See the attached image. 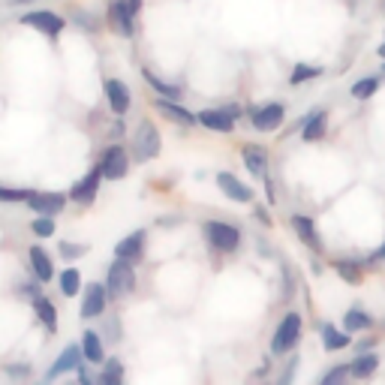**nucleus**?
I'll list each match as a JSON object with an SVG mask.
<instances>
[{"label":"nucleus","instance_id":"obj_9","mask_svg":"<svg viewBox=\"0 0 385 385\" xmlns=\"http://www.w3.org/2000/svg\"><path fill=\"white\" fill-rule=\"evenodd\" d=\"M24 24H31V28L43 31V33H60L63 31V18L55 16V12H31V16H24Z\"/></svg>","mask_w":385,"mask_h":385},{"label":"nucleus","instance_id":"obj_10","mask_svg":"<svg viewBox=\"0 0 385 385\" xmlns=\"http://www.w3.org/2000/svg\"><path fill=\"white\" fill-rule=\"evenodd\" d=\"M106 94H109V106H112L114 114H124L126 109H130V87H126L124 82L112 79L106 85Z\"/></svg>","mask_w":385,"mask_h":385},{"label":"nucleus","instance_id":"obj_2","mask_svg":"<svg viewBox=\"0 0 385 385\" xmlns=\"http://www.w3.org/2000/svg\"><path fill=\"white\" fill-rule=\"evenodd\" d=\"M298 335H301V316L298 313H289L283 322H280L277 335L271 340V349L280 355V352H289L295 343H298Z\"/></svg>","mask_w":385,"mask_h":385},{"label":"nucleus","instance_id":"obj_7","mask_svg":"<svg viewBox=\"0 0 385 385\" xmlns=\"http://www.w3.org/2000/svg\"><path fill=\"white\" fill-rule=\"evenodd\" d=\"M82 352H85V349H79V346H67V349L60 352V358H58V362L48 367L45 379H58L60 374H67V370H75V367L82 364Z\"/></svg>","mask_w":385,"mask_h":385},{"label":"nucleus","instance_id":"obj_14","mask_svg":"<svg viewBox=\"0 0 385 385\" xmlns=\"http://www.w3.org/2000/svg\"><path fill=\"white\" fill-rule=\"evenodd\" d=\"M280 121H283V109L280 106H265L253 114V126L256 130H277Z\"/></svg>","mask_w":385,"mask_h":385},{"label":"nucleus","instance_id":"obj_4","mask_svg":"<svg viewBox=\"0 0 385 385\" xmlns=\"http://www.w3.org/2000/svg\"><path fill=\"white\" fill-rule=\"evenodd\" d=\"M205 235H208V241L214 244L217 250H235L238 247V229L235 226H226V223H208L205 226Z\"/></svg>","mask_w":385,"mask_h":385},{"label":"nucleus","instance_id":"obj_38","mask_svg":"<svg viewBox=\"0 0 385 385\" xmlns=\"http://www.w3.org/2000/svg\"><path fill=\"white\" fill-rule=\"evenodd\" d=\"M376 259H385V244H382V247H379V253H376Z\"/></svg>","mask_w":385,"mask_h":385},{"label":"nucleus","instance_id":"obj_37","mask_svg":"<svg viewBox=\"0 0 385 385\" xmlns=\"http://www.w3.org/2000/svg\"><path fill=\"white\" fill-rule=\"evenodd\" d=\"M21 295H28V298H36V286H33V283H24V286H21Z\"/></svg>","mask_w":385,"mask_h":385},{"label":"nucleus","instance_id":"obj_35","mask_svg":"<svg viewBox=\"0 0 385 385\" xmlns=\"http://www.w3.org/2000/svg\"><path fill=\"white\" fill-rule=\"evenodd\" d=\"M346 374H352V367H337V370H331V374H328L322 382H325V385H331V382H340Z\"/></svg>","mask_w":385,"mask_h":385},{"label":"nucleus","instance_id":"obj_13","mask_svg":"<svg viewBox=\"0 0 385 385\" xmlns=\"http://www.w3.org/2000/svg\"><path fill=\"white\" fill-rule=\"evenodd\" d=\"M112 24H114V31H118L121 36H130L133 33V6L114 0L112 4Z\"/></svg>","mask_w":385,"mask_h":385},{"label":"nucleus","instance_id":"obj_41","mask_svg":"<svg viewBox=\"0 0 385 385\" xmlns=\"http://www.w3.org/2000/svg\"><path fill=\"white\" fill-rule=\"evenodd\" d=\"M382 6H385V0H382Z\"/></svg>","mask_w":385,"mask_h":385},{"label":"nucleus","instance_id":"obj_34","mask_svg":"<svg viewBox=\"0 0 385 385\" xmlns=\"http://www.w3.org/2000/svg\"><path fill=\"white\" fill-rule=\"evenodd\" d=\"M85 244H60V253L67 256V259H75V256H85Z\"/></svg>","mask_w":385,"mask_h":385},{"label":"nucleus","instance_id":"obj_40","mask_svg":"<svg viewBox=\"0 0 385 385\" xmlns=\"http://www.w3.org/2000/svg\"><path fill=\"white\" fill-rule=\"evenodd\" d=\"M379 58H385V43H382V45H379Z\"/></svg>","mask_w":385,"mask_h":385},{"label":"nucleus","instance_id":"obj_19","mask_svg":"<svg viewBox=\"0 0 385 385\" xmlns=\"http://www.w3.org/2000/svg\"><path fill=\"white\" fill-rule=\"evenodd\" d=\"M244 163H247V169L256 175V178H262L265 175V166H268V157H265V151L262 148H244Z\"/></svg>","mask_w":385,"mask_h":385},{"label":"nucleus","instance_id":"obj_1","mask_svg":"<svg viewBox=\"0 0 385 385\" xmlns=\"http://www.w3.org/2000/svg\"><path fill=\"white\" fill-rule=\"evenodd\" d=\"M133 145H136V157L139 160H153L160 153V133H157V126H153L151 121H142V126L136 130L133 136Z\"/></svg>","mask_w":385,"mask_h":385},{"label":"nucleus","instance_id":"obj_22","mask_svg":"<svg viewBox=\"0 0 385 385\" xmlns=\"http://www.w3.org/2000/svg\"><path fill=\"white\" fill-rule=\"evenodd\" d=\"M322 337H325V349H343V346H349V335L346 331H337L335 325H325L322 328Z\"/></svg>","mask_w":385,"mask_h":385},{"label":"nucleus","instance_id":"obj_31","mask_svg":"<svg viewBox=\"0 0 385 385\" xmlns=\"http://www.w3.org/2000/svg\"><path fill=\"white\" fill-rule=\"evenodd\" d=\"M319 72H322L319 67H304V63H301V67H295V72H292V85H301L307 79H316Z\"/></svg>","mask_w":385,"mask_h":385},{"label":"nucleus","instance_id":"obj_25","mask_svg":"<svg viewBox=\"0 0 385 385\" xmlns=\"http://www.w3.org/2000/svg\"><path fill=\"white\" fill-rule=\"evenodd\" d=\"M322 133H325V114L316 112L313 118H307V124H304V139L313 142V139H322Z\"/></svg>","mask_w":385,"mask_h":385},{"label":"nucleus","instance_id":"obj_39","mask_svg":"<svg viewBox=\"0 0 385 385\" xmlns=\"http://www.w3.org/2000/svg\"><path fill=\"white\" fill-rule=\"evenodd\" d=\"M130 6H133V12L139 9V0H130Z\"/></svg>","mask_w":385,"mask_h":385},{"label":"nucleus","instance_id":"obj_29","mask_svg":"<svg viewBox=\"0 0 385 385\" xmlns=\"http://www.w3.org/2000/svg\"><path fill=\"white\" fill-rule=\"evenodd\" d=\"M145 79L153 85V87H157V91L160 94H166V97H178V94H181V91H178V87L175 85H169V82H163V79H157V75H153L151 70H145Z\"/></svg>","mask_w":385,"mask_h":385},{"label":"nucleus","instance_id":"obj_8","mask_svg":"<svg viewBox=\"0 0 385 385\" xmlns=\"http://www.w3.org/2000/svg\"><path fill=\"white\" fill-rule=\"evenodd\" d=\"M102 172H106V178H112V181H118V178L126 175V153L121 148H109L106 157H102Z\"/></svg>","mask_w":385,"mask_h":385},{"label":"nucleus","instance_id":"obj_5","mask_svg":"<svg viewBox=\"0 0 385 385\" xmlns=\"http://www.w3.org/2000/svg\"><path fill=\"white\" fill-rule=\"evenodd\" d=\"M102 178H106L102 166H99V169H94V172H87L82 181L72 187V199H75V202H85V205H87V202H94V199H97V192H99V181H102Z\"/></svg>","mask_w":385,"mask_h":385},{"label":"nucleus","instance_id":"obj_16","mask_svg":"<svg viewBox=\"0 0 385 385\" xmlns=\"http://www.w3.org/2000/svg\"><path fill=\"white\" fill-rule=\"evenodd\" d=\"M142 244H145V232H133L130 238H124L118 247H114V256L118 259H136L142 253Z\"/></svg>","mask_w":385,"mask_h":385},{"label":"nucleus","instance_id":"obj_3","mask_svg":"<svg viewBox=\"0 0 385 385\" xmlns=\"http://www.w3.org/2000/svg\"><path fill=\"white\" fill-rule=\"evenodd\" d=\"M109 295H114V298H121V295H126L133 286H136V277H133V268L126 265V259H118L112 268H109Z\"/></svg>","mask_w":385,"mask_h":385},{"label":"nucleus","instance_id":"obj_23","mask_svg":"<svg viewBox=\"0 0 385 385\" xmlns=\"http://www.w3.org/2000/svg\"><path fill=\"white\" fill-rule=\"evenodd\" d=\"M376 364H379V358L376 355H358L355 362H352V376H358V379H364V376H370L376 370Z\"/></svg>","mask_w":385,"mask_h":385},{"label":"nucleus","instance_id":"obj_11","mask_svg":"<svg viewBox=\"0 0 385 385\" xmlns=\"http://www.w3.org/2000/svg\"><path fill=\"white\" fill-rule=\"evenodd\" d=\"M28 205L36 211V214H58L63 208V196H58V192H31Z\"/></svg>","mask_w":385,"mask_h":385},{"label":"nucleus","instance_id":"obj_18","mask_svg":"<svg viewBox=\"0 0 385 385\" xmlns=\"http://www.w3.org/2000/svg\"><path fill=\"white\" fill-rule=\"evenodd\" d=\"M292 226H295V232L301 235V241L307 244V247L319 250V232L313 229V223L307 220V217H292Z\"/></svg>","mask_w":385,"mask_h":385},{"label":"nucleus","instance_id":"obj_21","mask_svg":"<svg viewBox=\"0 0 385 385\" xmlns=\"http://www.w3.org/2000/svg\"><path fill=\"white\" fill-rule=\"evenodd\" d=\"M31 262H33V271L40 280H51V274H55V268H51V259L45 256L43 247H33L31 250Z\"/></svg>","mask_w":385,"mask_h":385},{"label":"nucleus","instance_id":"obj_27","mask_svg":"<svg viewBox=\"0 0 385 385\" xmlns=\"http://www.w3.org/2000/svg\"><path fill=\"white\" fill-rule=\"evenodd\" d=\"M343 325H346V331H362V328H370V316H367V313H362V310H349V313H346V319H343Z\"/></svg>","mask_w":385,"mask_h":385},{"label":"nucleus","instance_id":"obj_33","mask_svg":"<svg viewBox=\"0 0 385 385\" xmlns=\"http://www.w3.org/2000/svg\"><path fill=\"white\" fill-rule=\"evenodd\" d=\"M376 91V79H364V82H358L355 87H352V97H358V99H367L370 94Z\"/></svg>","mask_w":385,"mask_h":385},{"label":"nucleus","instance_id":"obj_15","mask_svg":"<svg viewBox=\"0 0 385 385\" xmlns=\"http://www.w3.org/2000/svg\"><path fill=\"white\" fill-rule=\"evenodd\" d=\"M199 124H205L208 130H220V133H229V130L235 126L232 114H226V112H214V109L202 112V114H199Z\"/></svg>","mask_w":385,"mask_h":385},{"label":"nucleus","instance_id":"obj_17","mask_svg":"<svg viewBox=\"0 0 385 385\" xmlns=\"http://www.w3.org/2000/svg\"><path fill=\"white\" fill-rule=\"evenodd\" d=\"M157 109L166 114V118H172V121H178V124H184V126H192V124H199V118L196 114H190L187 109H181V106H175V102H166V99H157Z\"/></svg>","mask_w":385,"mask_h":385},{"label":"nucleus","instance_id":"obj_6","mask_svg":"<svg viewBox=\"0 0 385 385\" xmlns=\"http://www.w3.org/2000/svg\"><path fill=\"white\" fill-rule=\"evenodd\" d=\"M106 295H109V286H99V283L87 286L85 301H82V316H85V319L99 316V313H102V307H106Z\"/></svg>","mask_w":385,"mask_h":385},{"label":"nucleus","instance_id":"obj_20","mask_svg":"<svg viewBox=\"0 0 385 385\" xmlns=\"http://www.w3.org/2000/svg\"><path fill=\"white\" fill-rule=\"evenodd\" d=\"M82 349H85V358L87 362H102V340L97 331H85V337H82Z\"/></svg>","mask_w":385,"mask_h":385},{"label":"nucleus","instance_id":"obj_24","mask_svg":"<svg viewBox=\"0 0 385 385\" xmlns=\"http://www.w3.org/2000/svg\"><path fill=\"white\" fill-rule=\"evenodd\" d=\"M33 307H36V313H40L43 325H48V331H55V328H58V313H55V304L45 301V298H36V301H33Z\"/></svg>","mask_w":385,"mask_h":385},{"label":"nucleus","instance_id":"obj_30","mask_svg":"<svg viewBox=\"0 0 385 385\" xmlns=\"http://www.w3.org/2000/svg\"><path fill=\"white\" fill-rule=\"evenodd\" d=\"M121 376H124V367H121V362H109L106 364V370H102V382L106 385H112V382H121Z\"/></svg>","mask_w":385,"mask_h":385},{"label":"nucleus","instance_id":"obj_32","mask_svg":"<svg viewBox=\"0 0 385 385\" xmlns=\"http://www.w3.org/2000/svg\"><path fill=\"white\" fill-rule=\"evenodd\" d=\"M33 232L40 235V238H48L51 232H55V220H51L48 214H43L40 220H33Z\"/></svg>","mask_w":385,"mask_h":385},{"label":"nucleus","instance_id":"obj_26","mask_svg":"<svg viewBox=\"0 0 385 385\" xmlns=\"http://www.w3.org/2000/svg\"><path fill=\"white\" fill-rule=\"evenodd\" d=\"M79 286H82V274L75 271V268H70V271L60 274V292L63 295H75V292H79Z\"/></svg>","mask_w":385,"mask_h":385},{"label":"nucleus","instance_id":"obj_28","mask_svg":"<svg viewBox=\"0 0 385 385\" xmlns=\"http://www.w3.org/2000/svg\"><path fill=\"white\" fill-rule=\"evenodd\" d=\"M337 274L346 280V283H362V268L355 262H337Z\"/></svg>","mask_w":385,"mask_h":385},{"label":"nucleus","instance_id":"obj_12","mask_svg":"<svg viewBox=\"0 0 385 385\" xmlns=\"http://www.w3.org/2000/svg\"><path fill=\"white\" fill-rule=\"evenodd\" d=\"M217 184H220L226 196H229V199H235V202H250V199H253V190H250L247 184H241L238 178L226 175V172L217 175Z\"/></svg>","mask_w":385,"mask_h":385},{"label":"nucleus","instance_id":"obj_36","mask_svg":"<svg viewBox=\"0 0 385 385\" xmlns=\"http://www.w3.org/2000/svg\"><path fill=\"white\" fill-rule=\"evenodd\" d=\"M6 202H18V199H31V192H21V190H4L0 192Z\"/></svg>","mask_w":385,"mask_h":385}]
</instances>
